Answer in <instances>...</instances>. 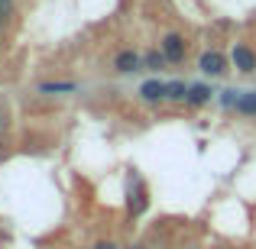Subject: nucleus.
I'll use <instances>...</instances> for the list:
<instances>
[{
  "mask_svg": "<svg viewBox=\"0 0 256 249\" xmlns=\"http://www.w3.org/2000/svg\"><path fill=\"white\" fill-rule=\"evenodd\" d=\"M94 249H117V246H114V243H98Z\"/></svg>",
  "mask_w": 256,
  "mask_h": 249,
  "instance_id": "12",
  "label": "nucleus"
},
{
  "mask_svg": "<svg viewBox=\"0 0 256 249\" xmlns=\"http://www.w3.org/2000/svg\"><path fill=\"white\" fill-rule=\"evenodd\" d=\"M204 100H211V87L208 84H192L188 87V104H204Z\"/></svg>",
  "mask_w": 256,
  "mask_h": 249,
  "instance_id": "5",
  "label": "nucleus"
},
{
  "mask_svg": "<svg viewBox=\"0 0 256 249\" xmlns=\"http://www.w3.org/2000/svg\"><path fill=\"white\" fill-rule=\"evenodd\" d=\"M237 110L246 113V117H253V113H256V94H244V97L237 100Z\"/></svg>",
  "mask_w": 256,
  "mask_h": 249,
  "instance_id": "7",
  "label": "nucleus"
},
{
  "mask_svg": "<svg viewBox=\"0 0 256 249\" xmlns=\"http://www.w3.org/2000/svg\"><path fill=\"white\" fill-rule=\"evenodd\" d=\"M169 97L172 100H188V87L182 84V81H172L169 84Z\"/></svg>",
  "mask_w": 256,
  "mask_h": 249,
  "instance_id": "8",
  "label": "nucleus"
},
{
  "mask_svg": "<svg viewBox=\"0 0 256 249\" xmlns=\"http://www.w3.org/2000/svg\"><path fill=\"white\" fill-rule=\"evenodd\" d=\"M72 87H75L72 81H58V84H42V91L52 94V91H72Z\"/></svg>",
  "mask_w": 256,
  "mask_h": 249,
  "instance_id": "10",
  "label": "nucleus"
},
{
  "mask_svg": "<svg viewBox=\"0 0 256 249\" xmlns=\"http://www.w3.org/2000/svg\"><path fill=\"white\" fill-rule=\"evenodd\" d=\"M130 249H143V246H130Z\"/></svg>",
  "mask_w": 256,
  "mask_h": 249,
  "instance_id": "13",
  "label": "nucleus"
},
{
  "mask_svg": "<svg viewBox=\"0 0 256 249\" xmlns=\"http://www.w3.org/2000/svg\"><path fill=\"white\" fill-rule=\"evenodd\" d=\"M140 68V55L136 52H120L117 55V71H136Z\"/></svg>",
  "mask_w": 256,
  "mask_h": 249,
  "instance_id": "6",
  "label": "nucleus"
},
{
  "mask_svg": "<svg viewBox=\"0 0 256 249\" xmlns=\"http://www.w3.org/2000/svg\"><path fill=\"white\" fill-rule=\"evenodd\" d=\"M162 55L169 58V62H182V58H185V39L182 36H166L162 39Z\"/></svg>",
  "mask_w": 256,
  "mask_h": 249,
  "instance_id": "1",
  "label": "nucleus"
},
{
  "mask_svg": "<svg viewBox=\"0 0 256 249\" xmlns=\"http://www.w3.org/2000/svg\"><path fill=\"white\" fill-rule=\"evenodd\" d=\"M140 94H143L146 100H162V97H169V84L166 81H146L140 87Z\"/></svg>",
  "mask_w": 256,
  "mask_h": 249,
  "instance_id": "4",
  "label": "nucleus"
},
{
  "mask_svg": "<svg viewBox=\"0 0 256 249\" xmlns=\"http://www.w3.org/2000/svg\"><path fill=\"white\" fill-rule=\"evenodd\" d=\"M10 13V0H0V26H4V16Z\"/></svg>",
  "mask_w": 256,
  "mask_h": 249,
  "instance_id": "11",
  "label": "nucleus"
},
{
  "mask_svg": "<svg viewBox=\"0 0 256 249\" xmlns=\"http://www.w3.org/2000/svg\"><path fill=\"white\" fill-rule=\"evenodd\" d=\"M166 62H169V58H166L162 52H150V55H146V65H150V68H162Z\"/></svg>",
  "mask_w": 256,
  "mask_h": 249,
  "instance_id": "9",
  "label": "nucleus"
},
{
  "mask_svg": "<svg viewBox=\"0 0 256 249\" xmlns=\"http://www.w3.org/2000/svg\"><path fill=\"white\" fill-rule=\"evenodd\" d=\"M234 65H237L240 71H256V55L246 45H237V49H234Z\"/></svg>",
  "mask_w": 256,
  "mask_h": 249,
  "instance_id": "3",
  "label": "nucleus"
},
{
  "mask_svg": "<svg viewBox=\"0 0 256 249\" xmlns=\"http://www.w3.org/2000/svg\"><path fill=\"white\" fill-rule=\"evenodd\" d=\"M201 71L204 75H224V55L220 52H204L201 55Z\"/></svg>",
  "mask_w": 256,
  "mask_h": 249,
  "instance_id": "2",
  "label": "nucleus"
}]
</instances>
